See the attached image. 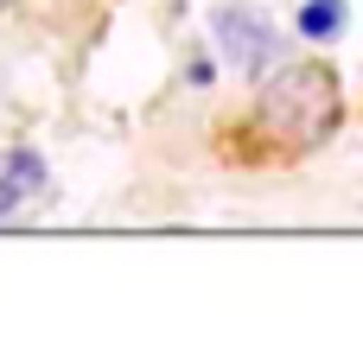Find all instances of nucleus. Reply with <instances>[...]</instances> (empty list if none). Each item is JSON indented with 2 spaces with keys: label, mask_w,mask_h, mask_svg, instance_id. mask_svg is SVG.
I'll return each mask as SVG.
<instances>
[{
  "label": "nucleus",
  "mask_w": 363,
  "mask_h": 337,
  "mask_svg": "<svg viewBox=\"0 0 363 337\" xmlns=\"http://www.w3.org/2000/svg\"><path fill=\"white\" fill-rule=\"evenodd\" d=\"M262 115H268V127H281L294 147L325 140V134L338 127V83H332V70H319V64L281 70V76L268 83V96H262Z\"/></svg>",
  "instance_id": "obj_1"
},
{
  "label": "nucleus",
  "mask_w": 363,
  "mask_h": 337,
  "mask_svg": "<svg viewBox=\"0 0 363 337\" xmlns=\"http://www.w3.org/2000/svg\"><path fill=\"white\" fill-rule=\"evenodd\" d=\"M211 25H217V45H223V57H230L236 70L262 76L268 64H281V32H274L255 6H217Z\"/></svg>",
  "instance_id": "obj_2"
},
{
  "label": "nucleus",
  "mask_w": 363,
  "mask_h": 337,
  "mask_svg": "<svg viewBox=\"0 0 363 337\" xmlns=\"http://www.w3.org/2000/svg\"><path fill=\"white\" fill-rule=\"evenodd\" d=\"M38 185H45V159L26 153V147L6 153V159H0V217H13L26 198H38Z\"/></svg>",
  "instance_id": "obj_3"
},
{
  "label": "nucleus",
  "mask_w": 363,
  "mask_h": 337,
  "mask_svg": "<svg viewBox=\"0 0 363 337\" xmlns=\"http://www.w3.org/2000/svg\"><path fill=\"white\" fill-rule=\"evenodd\" d=\"M338 25H345V0H306L300 6V32L306 38H338Z\"/></svg>",
  "instance_id": "obj_4"
}]
</instances>
